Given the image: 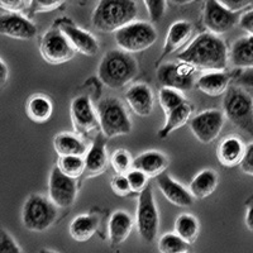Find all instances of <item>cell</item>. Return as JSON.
I'll list each match as a JSON object with an SVG mask.
<instances>
[{"label":"cell","mask_w":253,"mask_h":253,"mask_svg":"<svg viewBox=\"0 0 253 253\" xmlns=\"http://www.w3.org/2000/svg\"><path fill=\"white\" fill-rule=\"evenodd\" d=\"M191 33H193V26L187 20H177V22L171 24L166 38H165L164 48H162V55L160 57V61L171 55L172 52L177 51L178 48H181L189 41Z\"/></svg>","instance_id":"obj_21"},{"label":"cell","mask_w":253,"mask_h":253,"mask_svg":"<svg viewBox=\"0 0 253 253\" xmlns=\"http://www.w3.org/2000/svg\"><path fill=\"white\" fill-rule=\"evenodd\" d=\"M110 164L118 175H126L132 170L133 160L129 152L126 150H117L110 157Z\"/></svg>","instance_id":"obj_35"},{"label":"cell","mask_w":253,"mask_h":253,"mask_svg":"<svg viewBox=\"0 0 253 253\" xmlns=\"http://www.w3.org/2000/svg\"><path fill=\"white\" fill-rule=\"evenodd\" d=\"M0 35L14 40L28 41L36 37L37 27L24 15L6 13L0 15Z\"/></svg>","instance_id":"obj_16"},{"label":"cell","mask_w":253,"mask_h":253,"mask_svg":"<svg viewBox=\"0 0 253 253\" xmlns=\"http://www.w3.org/2000/svg\"><path fill=\"white\" fill-rule=\"evenodd\" d=\"M219 177L214 170H203L190 182L189 193L194 199H205L215 191Z\"/></svg>","instance_id":"obj_27"},{"label":"cell","mask_w":253,"mask_h":253,"mask_svg":"<svg viewBox=\"0 0 253 253\" xmlns=\"http://www.w3.org/2000/svg\"><path fill=\"white\" fill-rule=\"evenodd\" d=\"M237 81L241 86L253 89V70H242L241 74L237 76Z\"/></svg>","instance_id":"obj_44"},{"label":"cell","mask_w":253,"mask_h":253,"mask_svg":"<svg viewBox=\"0 0 253 253\" xmlns=\"http://www.w3.org/2000/svg\"><path fill=\"white\" fill-rule=\"evenodd\" d=\"M53 148L60 157L79 156L84 157L87 152V146L79 135L74 133H58L53 138Z\"/></svg>","instance_id":"obj_26"},{"label":"cell","mask_w":253,"mask_h":253,"mask_svg":"<svg viewBox=\"0 0 253 253\" xmlns=\"http://www.w3.org/2000/svg\"><path fill=\"white\" fill-rule=\"evenodd\" d=\"M191 113H193V107L187 101H185L182 105L172 110L170 114H167L164 126L158 130V138H166L173 130L184 126L189 122Z\"/></svg>","instance_id":"obj_29"},{"label":"cell","mask_w":253,"mask_h":253,"mask_svg":"<svg viewBox=\"0 0 253 253\" xmlns=\"http://www.w3.org/2000/svg\"><path fill=\"white\" fill-rule=\"evenodd\" d=\"M126 176L129 184L130 193H142L148 185V177L137 170H130Z\"/></svg>","instance_id":"obj_36"},{"label":"cell","mask_w":253,"mask_h":253,"mask_svg":"<svg viewBox=\"0 0 253 253\" xmlns=\"http://www.w3.org/2000/svg\"><path fill=\"white\" fill-rule=\"evenodd\" d=\"M98 219L91 214H81L72 219L70 223V236L78 242H86L91 238L98 229Z\"/></svg>","instance_id":"obj_28"},{"label":"cell","mask_w":253,"mask_h":253,"mask_svg":"<svg viewBox=\"0 0 253 253\" xmlns=\"http://www.w3.org/2000/svg\"><path fill=\"white\" fill-rule=\"evenodd\" d=\"M63 1H31V9L38 13L53 12L63 5Z\"/></svg>","instance_id":"obj_41"},{"label":"cell","mask_w":253,"mask_h":253,"mask_svg":"<svg viewBox=\"0 0 253 253\" xmlns=\"http://www.w3.org/2000/svg\"><path fill=\"white\" fill-rule=\"evenodd\" d=\"M223 115L241 132L253 137V99L238 86L227 90L223 99Z\"/></svg>","instance_id":"obj_5"},{"label":"cell","mask_w":253,"mask_h":253,"mask_svg":"<svg viewBox=\"0 0 253 253\" xmlns=\"http://www.w3.org/2000/svg\"><path fill=\"white\" fill-rule=\"evenodd\" d=\"M126 104L138 117H148L152 114L155 107V96L153 91L146 84H134L128 87L124 94Z\"/></svg>","instance_id":"obj_18"},{"label":"cell","mask_w":253,"mask_h":253,"mask_svg":"<svg viewBox=\"0 0 253 253\" xmlns=\"http://www.w3.org/2000/svg\"><path fill=\"white\" fill-rule=\"evenodd\" d=\"M144 6L147 9V13L150 15V19L153 23L160 22L164 18L165 13H166L167 3L166 1H161V0H156V1H144Z\"/></svg>","instance_id":"obj_37"},{"label":"cell","mask_w":253,"mask_h":253,"mask_svg":"<svg viewBox=\"0 0 253 253\" xmlns=\"http://www.w3.org/2000/svg\"><path fill=\"white\" fill-rule=\"evenodd\" d=\"M169 166V158L160 151H146L133 160L132 170L144 173L147 177H157Z\"/></svg>","instance_id":"obj_20"},{"label":"cell","mask_w":253,"mask_h":253,"mask_svg":"<svg viewBox=\"0 0 253 253\" xmlns=\"http://www.w3.org/2000/svg\"><path fill=\"white\" fill-rule=\"evenodd\" d=\"M200 232V224L198 219L191 214H181L175 220V234L178 236L187 245L196 241Z\"/></svg>","instance_id":"obj_31"},{"label":"cell","mask_w":253,"mask_h":253,"mask_svg":"<svg viewBox=\"0 0 253 253\" xmlns=\"http://www.w3.org/2000/svg\"><path fill=\"white\" fill-rule=\"evenodd\" d=\"M40 52L42 58L51 65H62L75 56V49L56 24L41 40Z\"/></svg>","instance_id":"obj_10"},{"label":"cell","mask_w":253,"mask_h":253,"mask_svg":"<svg viewBox=\"0 0 253 253\" xmlns=\"http://www.w3.org/2000/svg\"><path fill=\"white\" fill-rule=\"evenodd\" d=\"M246 152L245 143L237 137H227L220 142L216 150L219 162L225 167H234L241 165Z\"/></svg>","instance_id":"obj_23"},{"label":"cell","mask_w":253,"mask_h":253,"mask_svg":"<svg viewBox=\"0 0 253 253\" xmlns=\"http://www.w3.org/2000/svg\"><path fill=\"white\" fill-rule=\"evenodd\" d=\"M221 3L232 12H242L251 5L250 1H242V0H230V1H221Z\"/></svg>","instance_id":"obj_45"},{"label":"cell","mask_w":253,"mask_h":253,"mask_svg":"<svg viewBox=\"0 0 253 253\" xmlns=\"http://www.w3.org/2000/svg\"><path fill=\"white\" fill-rule=\"evenodd\" d=\"M112 190L114 191L115 195L118 196H126L130 193L129 184H128V180H126V175H114V177L112 178Z\"/></svg>","instance_id":"obj_39"},{"label":"cell","mask_w":253,"mask_h":253,"mask_svg":"<svg viewBox=\"0 0 253 253\" xmlns=\"http://www.w3.org/2000/svg\"><path fill=\"white\" fill-rule=\"evenodd\" d=\"M56 26L67 38L75 52L78 51L85 56H94L98 53V41L90 32L75 26L72 22H70V19H60L56 22Z\"/></svg>","instance_id":"obj_15"},{"label":"cell","mask_w":253,"mask_h":253,"mask_svg":"<svg viewBox=\"0 0 253 253\" xmlns=\"http://www.w3.org/2000/svg\"><path fill=\"white\" fill-rule=\"evenodd\" d=\"M138 8L133 0H101L91 15V23L101 33H115L134 22Z\"/></svg>","instance_id":"obj_2"},{"label":"cell","mask_w":253,"mask_h":253,"mask_svg":"<svg viewBox=\"0 0 253 253\" xmlns=\"http://www.w3.org/2000/svg\"><path fill=\"white\" fill-rule=\"evenodd\" d=\"M224 115L216 109L204 110L189 121L190 129L199 142L209 144L218 138L223 126Z\"/></svg>","instance_id":"obj_12"},{"label":"cell","mask_w":253,"mask_h":253,"mask_svg":"<svg viewBox=\"0 0 253 253\" xmlns=\"http://www.w3.org/2000/svg\"><path fill=\"white\" fill-rule=\"evenodd\" d=\"M189 246L175 233H166L158 239V251L161 253H187Z\"/></svg>","instance_id":"obj_34"},{"label":"cell","mask_w":253,"mask_h":253,"mask_svg":"<svg viewBox=\"0 0 253 253\" xmlns=\"http://www.w3.org/2000/svg\"><path fill=\"white\" fill-rule=\"evenodd\" d=\"M138 70V63L132 55L121 49H110L100 60L98 78L110 89H122L134 80Z\"/></svg>","instance_id":"obj_3"},{"label":"cell","mask_w":253,"mask_h":253,"mask_svg":"<svg viewBox=\"0 0 253 253\" xmlns=\"http://www.w3.org/2000/svg\"><path fill=\"white\" fill-rule=\"evenodd\" d=\"M8 66H6L5 62L0 58V87H3L4 85H5L6 81H8Z\"/></svg>","instance_id":"obj_46"},{"label":"cell","mask_w":253,"mask_h":253,"mask_svg":"<svg viewBox=\"0 0 253 253\" xmlns=\"http://www.w3.org/2000/svg\"><path fill=\"white\" fill-rule=\"evenodd\" d=\"M177 60L208 72L224 71L229 61V51L219 36L205 32L178 53Z\"/></svg>","instance_id":"obj_1"},{"label":"cell","mask_w":253,"mask_h":253,"mask_svg":"<svg viewBox=\"0 0 253 253\" xmlns=\"http://www.w3.org/2000/svg\"><path fill=\"white\" fill-rule=\"evenodd\" d=\"M0 253H22L14 238L4 229H0Z\"/></svg>","instance_id":"obj_38"},{"label":"cell","mask_w":253,"mask_h":253,"mask_svg":"<svg viewBox=\"0 0 253 253\" xmlns=\"http://www.w3.org/2000/svg\"><path fill=\"white\" fill-rule=\"evenodd\" d=\"M196 69L189 63L166 62L158 67L157 80L161 87L177 90L180 92L189 91L195 84Z\"/></svg>","instance_id":"obj_9"},{"label":"cell","mask_w":253,"mask_h":253,"mask_svg":"<svg viewBox=\"0 0 253 253\" xmlns=\"http://www.w3.org/2000/svg\"><path fill=\"white\" fill-rule=\"evenodd\" d=\"M246 225H247L248 230L253 233V203H251L247 208V211H246Z\"/></svg>","instance_id":"obj_47"},{"label":"cell","mask_w":253,"mask_h":253,"mask_svg":"<svg viewBox=\"0 0 253 253\" xmlns=\"http://www.w3.org/2000/svg\"><path fill=\"white\" fill-rule=\"evenodd\" d=\"M157 186L162 195L166 198V200L171 203V204L176 205L180 208H186L193 205L194 198L191 194L189 193V190L185 189L181 184H178L175 181L170 175H167L166 172L161 173L157 176Z\"/></svg>","instance_id":"obj_19"},{"label":"cell","mask_w":253,"mask_h":253,"mask_svg":"<svg viewBox=\"0 0 253 253\" xmlns=\"http://www.w3.org/2000/svg\"><path fill=\"white\" fill-rule=\"evenodd\" d=\"M99 128L105 138H115L132 132V122L124 104L114 96L101 99L96 107Z\"/></svg>","instance_id":"obj_4"},{"label":"cell","mask_w":253,"mask_h":253,"mask_svg":"<svg viewBox=\"0 0 253 253\" xmlns=\"http://www.w3.org/2000/svg\"><path fill=\"white\" fill-rule=\"evenodd\" d=\"M158 101H160L162 110L165 112V115H167L176 108L182 105L186 100H185L182 92L169 89V87H161V90L158 91Z\"/></svg>","instance_id":"obj_33"},{"label":"cell","mask_w":253,"mask_h":253,"mask_svg":"<svg viewBox=\"0 0 253 253\" xmlns=\"http://www.w3.org/2000/svg\"><path fill=\"white\" fill-rule=\"evenodd\" d=\"M115 42L121 51L137 53L146 51L157 41V32L148 22L134 20L114 33Z\"/></svg>","instance_id":"obj_7"},{"label":"cell","mask_w":253,"mask_h":253,"mask_svg":"<svg viewBox=\"0 0 253 253\" xmlns=\"http://www.w3.org/2000/svg\"><path fill=\"white\" fill-rule=\"evenodd\" d=\"M78 180L63 175L58 167L51 170L48 178V199L57 208H70L78 196Z\"/></svg>","instance_id":"obj_13"},{"label":"cell","mask_w":253,"mask_h":253,"mask_svg":"<svg viewBox=\"0 0 253 253\" xmlns=\"http://www.w3.org/2000/svg\"><path fill=\"white\" fill-rule=\"evenodd\" d=\"M230 76L224 71H209L203 74L196 83V87L209 96H219L229 89Z\"/></svg>","instance_id":"obj_24"},{"label":"cell","mask_w":253,"mask_h":253,"mask_svg":"<svg viewBox=\"0 0 253 253\" xmlns=\"http://www.w3.org/2000/svg\"><path fill=\"white\" fill-rule=\"evenodd\" d=\"M0 8L13 14H20L22 12L31 8V1L13 0V1H0Z\"/></svg>","instance_id":"obj_40"},{"label":"cell","mask_w":253,"mask_h":253,"mask_svg":"<svg viewBox=\"0 0 253 253\" xmlns=\"http://www.w3.org/2000/svg\"><path fill=\"white\" fill-rule=\"evenodd\" d=\"M70 117H71L74 130L79 137L99 128L96 110L92 107L91 100L85 95H80L72 99L70 105Z\"/></svg>","instance_id":"obj_14"},{"label":"cell","mask_w":253,"mask_h":253,"mask_svg":"<svg viewBox=\"0 0 253 253\" xmlns=\"http://www.w3.org/2000/svg\"><path fill=\"white\" fill-rule=\"evenodd\" d=\"M241 12H232L221 1L209 0L203 9V23L209 33L220 36L239 23Z\"/></svg>","instance_id":"obj_11"},{"label":"cell","mask_w":253,"mask_h":253,"mask_svg":"<svg viewBox=\"0 0 253 253\" xmlns=\"http://www.w3.org/2000/svg\"><path fill=\"white\" fill-rule=\"evenodd\" d=\"M229 61L241 70H253V37L246 36L236 41L229 51Z\"/></svg>","instance_id":"obj_25"},{"label":"cell","mask_w":253,"mask_h":253,"mask_svg":"<svg viewBox=\"0 0 253 253\" xmlns=\"http://www.w3.org/2000/svg\"><path fill=\"white\" fill-rule=\"evenodd\" d=\"M239 27L248 33V36L253 37V9L246 13H242L239 18Z\"/></svg>","instance_id":"obj_43"},{"label":"cell","mask_w":253,"mask_h":253,"mask_svg":"<svg viewBox=\"0 0 253 253\" xmlns=\"http://www.w3.org/2000/svg\"><path fill=\"white\" fill-rule=\"evenodd\" d=\"M134 225V220L124 210H117L110 215L109 223H108V234L109 241L113 246L122 245L126 238L130 236Z\"/></svg>","instance_id":"obj_22"},{"label":"cell","mask_w":253,"mask_h":253,"mask_svg":"<svg viewBox=\"0 0 253 253\" xmlns=\"http://www.w3.org/2000/svg\"><path fill=\"white\" fill-rule=\"evenodd\" d=\"M134 223L142 241L144 243H152L157 237L160 228V214L150 184L142 193H139Z\"/></svg>","instance_id":"obj_8"},{"label":"cell","mask_w":253,"mask_h":253,"mask_svg":"<svg viewBox=\"0 0 253 253\" xmlns=\"http://www.w3.org/2000/svg\"><path fill=\"white\" fill-rule=\"evenodd\" d=\"M57 219V207L40 194L28 196L22 209V223L31 232L41 233L52 227Z\"/></svg>","instance_id":"obj_6"},{"label":"cell","mask_w":253,"mask_h":253,"mask_svg":"<svg viewBox=\"0 0 253 253\" xmlns=\"http://www.w3.org/2000/svg\"><path fill=\"white\" fill-rule=\"evenodd\" d=\"M53 104L44 95H33L27 103V115L35 123H46L52 117Z\"/></svg>","instance_id":"obj_30"},{"label":"cell","mask_w":253,"mask_h":253,"mask_svg":"<svg viewBox=\"0 0 253 253\" xmlns=\"http://www.w3.org/2000/svg\"><path fill=\"white\" fill-rule=\"evenodd\" d=\"M56 166L63 175L78 180L84 175L85 161H84V157H79V156H63V157H58Z\"/></svg>","instance_id":"obj_32"},{"label":"cell","mask_w":253,"mask_h":253,"mask_svg":"<svg viewBox=\"0 0 253 253\" xmlns=\"http://www.w3.org/2000/svg\"><path fill=\"white\" fill-rule=\"evenodd\" d=\"M40 253H56L55 251H51V250H41Z\"/></svg>","instance_id":"obj_48"},{"label":"cell","mask_w":253,"mask_h":253,"mask_svg":"<svg viewBox=\"0 0 253 253\" xmlns=\"http://www.w3.org/2000/svg\"><path fill=\"white\" fill-rule=\"evenodd\" d=\"M239 166H241L243 172L250 176H253V143L246 147L245 156H243V160H242Z\"/></svg>","instance_id":"obj_42"},{"label":"cell","mask_w":253,"mask_h":253,"mask_svg":"<svg viewBox=\"0 0 253 253\" xmlns=\"http://www.w3.org/2000/svg\"><path fill=\"white\" fill-rule=\"evenodd\" d=\"M84 161H85L84 178L95 177L105 171L108 166L107 138L101 133H98V135L95 137L90 150L84 156Z\"/></svg>","instance_id":"obj_17"}]
</instances>
